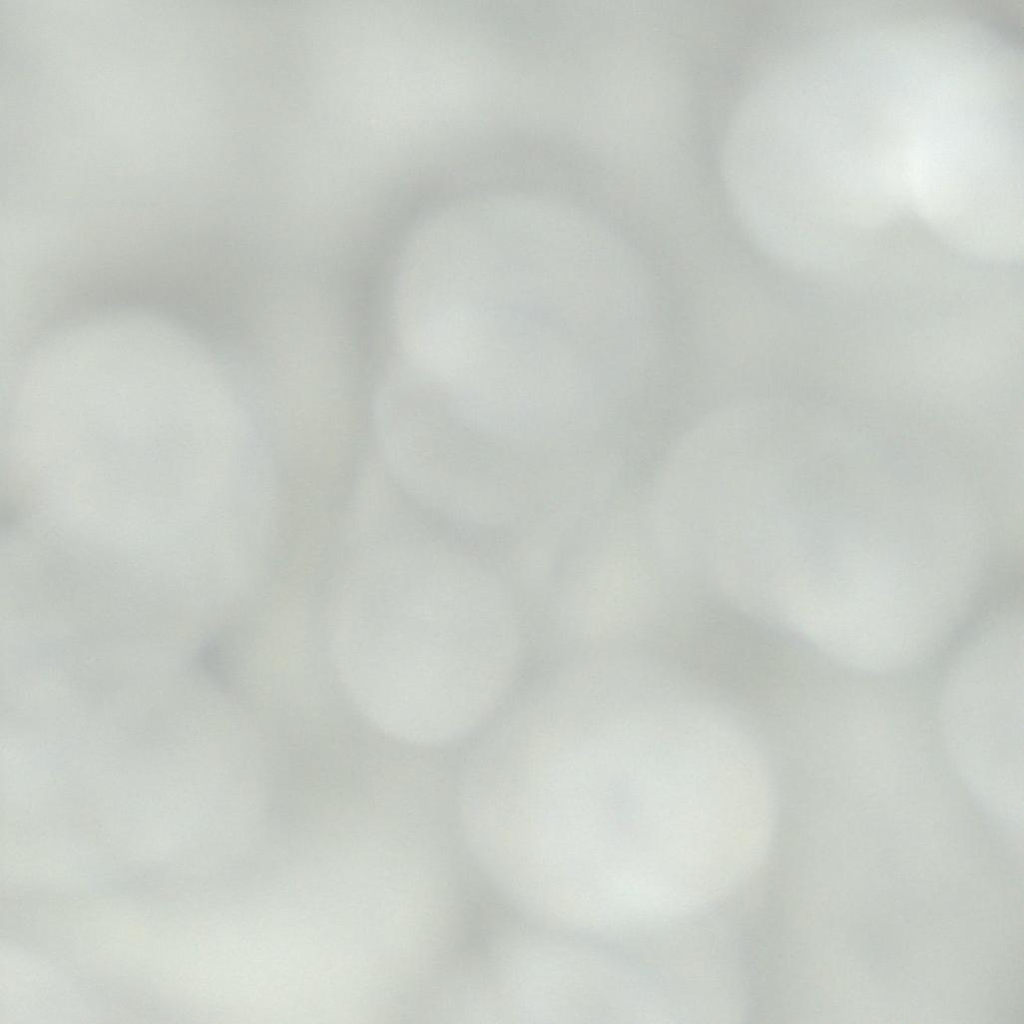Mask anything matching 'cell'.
<instances>
[{
  "mask_svg": "<svg viewBox=\"0 0 1024 1024\" xmlns=\"http://www.w3.org/2000/svg\"><path fill=\"white\" fill-rule=\"evenodd\" d=\"M453 375L541 386L609 361L605 296L546 272L497 278L453 301Z\"/></svg>",
  "mask_w": 1024,
  "mask_h": 1024,
  "instance_id": "cell-2",
  "label": "cell"
},
{
  "mask_svg": "<svg viewBox=\"0 0 1024 1024\" xmlns=\"http://www.w3.org/2000/svg\"><path fill=\"white\" fill-rule=\"evenodd\" d=\"M346 608L333 633L343 683L379 728L416 744L463 737L512 682L521 637L509 604L470 580Z\"/></svg>",
  "mask_w": 1024,
  "mask_h": 1024,
  "instance_id": "cell-1",
  "label": "cell"
},
{
  "mask_svg": "<svg viewBox=\"0 0 1024 1024\" xmlns=\"http://www.w3.org/2000/svg\"><path fill=\"white\" fill-rule=\"evenodd\" d=\"M951 764L989 808L1022 799V627L1015 613L989 627L960 657L940 706Z\"/></svg>",
  "mask_w": 1024,
  "mask_h": 1024,
  "instance_id": "cell-3",
  "label": "cell"
}]
</instances>
